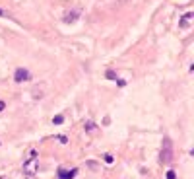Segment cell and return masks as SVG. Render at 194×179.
Returning <instances> with one entry per match:
<instances>
[{
    "mask_svg": "<svg viewBox=\"0 0 194 179\" xmlns=\"http://www.w3.org/2000/svg\"><path fill=\"white\" fill-rule=\"evenodd\" d=\"M159 160H161V163H171L173 162V142H171V138H163Z\"/></svg>",
    "mask_w": 194,
    "mask_h": 179,
    "instance_id": "obj_1",
    "label": "cell"
},
{
    "mask_svg": "<svg viewBox=\"0 0 194 179\" xmlns=\"http://www.w3.org/2000/svg\"><path fill=\"white\" fill-rule=\"evenodd\" d=\"M37 169H39V160H37V152L33 150V152H31V158L24 162V173L29 175V177H33L35 173H37Z\"/></svg>",
    "mask_w": 194,
    "mask_h": 179,
    "instance_id": "obj_2",
    "label": "cell"
},
{
    "mask_svg": "<svg viewBox=\"0 0 194 179\" xmlns=\"http://www.w3.org/2000/svg\"><path fill=\"white\" fill-rule=\"evenodd\" d=\"M25 80H29V70H27V68H18L16 74H14V82L21 84V82H25Z\"/></svg>",
    "mask_w": 194,
    "mask_h": 179,
    "instance_id": "obj_3",
    "label": "cell"
},
{
    "mask_svg": "<svg viewBox=\"0 0 194 179\" xmlns=\"http://www.w3.org/2000/svg\"><path fill=\"white\" fill-rule=\"evenodd\" d=\"M76 173H78V168H72V169H58V179H74Z\"/></svg>",
    "mask_w": 194,
    "mask_h": 179,
    "instance_id": "obj_4",
    "label": "cell"
},
{
    "mask_svg": "<svg viewBox=\"0 0 194 179\" xmlns=\"http://www.w3.org/2000/svg\"><path fill=\"white\" fill-rule=\"evenodd\" d=\"M78 16H80V12H78V10H72V12H68L66 16H64V21H66V24H74Z\"/></svg>",
    "mask_w": 194,
    "mask_h": 179,
    "instance_id": "obj_5",
    "label": "cell"
},
{
    "mask_svg": "<svg viewBox=\"0 0 194 179\" xmlns=\"http://www.w3.org/2000/svg\"><path fill=\"white\" fill-rule=\"evenodd\" d=\"M84 128H85V132H89V134H95V131H97V125L93 123V121H88V123L84 125Z\"/></svg>",
    "mask_w": 194,
    "mask_h": 179,
    "instance_id": "obj_6",
    "label": "cell"
},
{
    "mask_svg": "<svg viewBox=\"0 0 194 179\" xmlns=\"http://www.w3.org/2000/svg\"><path fill=\"white\" fill-rule=\"evenodd\" d=\"M190 20H192V12L184 14V16H183V21H181V27H188V25H190Z\"/></svg>",
    "mask_w": 194,
    "mask_h": 179,
    "instance_id": "obj_7",
    "label": "cell"
},
{
    "mask_svg": "<svg viewBox=\"0 0 194 179\" xmlns=\"http://www.w3.org/2000/svg\"><path fill=\"white\" fill-rule=\"evenodd\" d=\"M53 123H54V125H62V123H64V117H62V115L53 117Z\"/></svg>",
    "mask_w": 194,
    "mask_h": 179,
    "instance_id": "obj_8",
    "label": "cell"
},
{
    "mask_svg": "<svg viewBox=\"0 0 194 179\" xmlns=\"http://www.w3.org/2000/svg\"><path fill=\"white\" fill-rule=\"evenodd\" d=\"M165 175H167V179H177V173H175L173 169H169V171H167Z\"/></svg>",
    "mask_w": 194,
    "mask_h": 179,
    "instance_id": "obj_9",
    "label": "cell"
},
{
    "mask_svg": "<svg viewBox=\"0 0 194 179\" xmlns=\"http://www.w3.org/2000/svg\"><path fill=\"white\" fill-rule=\"evenodd\" d=\"M103 160H105V163H113V162H114L111 154H105V158H103Z\"/></svg>",
    "mask_w": 194,
    "mask_h": 179,
    "instance_id": "obj_10",
    "label": "cell"
},
{
    "mask_svg": "<svg viewBox=\"0 0 194 179\" xmlns=\"http://www.w3.org/2000/svg\"><path fill=\"white\" fill-rule=\"evenodd\" d=\"M107 78H111V80H113V78H117V74H114V70H107Z\"/></svg>",
    "mask_w": 194,
    "mask_h": 179,
    "instance_id": "obj_11",
    "label": "cell"
},
{
    "mask_svg": "<svg viewBox=\"0 0 194 179\" xmlns=\"http://www.w3.org/2000/svg\"><path fill=\"white\" fill-rule=\"evenodd\" d=\"M117 84L120 86V88H124V86H126V80H117Z\"/></svg>",
    "mask_w": 194,
    "mask_h": 179,
    "instance_id": "obj_12",
    "label": "cell"
},
{
    "mask_svg": "<svg viewBox=\"0 0 194 179\" xmlns=\"http://www.w3.org/2000/svg\"><path fill=\"white\" fill-rule=\"evenodd\" d=\"M58 142H62V144H66V142H68V138H66V136H58Z\"/></svg>",
    "mask_w": 194,
    "mask_h": 179,
    "instance_id": "obj_13",
    "label": "cell"
},
{
    "mask_svg": "<svg viewBox=\"0 0 194 179\" xmlns=\"http://www.w3.org/2000/svg\"><path fill=\"white\" fill-rule=\"evenodd\" d=\"M4 109H6V103H4V101H0V111H4Z\"/></svg>",
    "mask_w": 194,
    "mask_h": 179,
    "instance_id": "obj_14",
    "label": "cell"
},
{
    "mask_svg": "<svg viewBox=\"0 0 194 179\" xmlns=\"http://www.w3.org/2000/svg\"><path fill=\"white\" fill-rule=\"evenodd\" d=\"M0 16H4V12H2V10H0Z\"/></svg>",
    "mask_w": 194,
    "mask_h": 179,
    "instance_id": "obj_15",
    "label": "cell"
}]
</instances>
